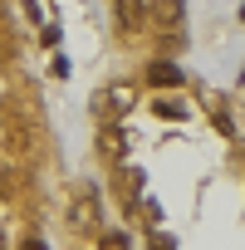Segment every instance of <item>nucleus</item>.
<instances>
[{
	"label": "nucleus",
	"mask_w": 245,
	"mask_h": 250,
	"mask_svg": "<svg viewBox=\"0 0 245 250\" xmlns=\"http://www.w3.org/2000/svg\"><path fill=\"white\" fill-rule=\"evenodd\" d=\"M147 79H152V83H162V88H172V83H182V74H177L172 64H152V69H147Z\"/></svg>",
	"instance_id": "obj_2"
},
{
	"label": "nucleus",
	"mask_w": 245,
	"mask_h": 250,
	"mask_svg": "<svg viewBox=\"0 0 245 250\" xmlns=\"http://www.w3.org/2000/svg\"><path fill=\"white\" fill-rule=\"evenodd\" d=\"M98 147H103L108 157H118V152H122V138H118V133H103V138H98Z\"/></svg>",
	"instance_id": "obj_3"
},
{
	"label": "nucleus",
	"mask_w": 245,
	"mask_h": 250,
	"mask_svg": "<svg viewBox=\"0 0 245 250\" xmlns=\"http://www.w3.org/2000/svg\"><path fill=\"white\" fill-rule=\"evenodd\" d=\"M147 20V10H143V0H118V25H128V30H138Z\"/></svg>",
	"instance_id": "obj_1"
},
{
	"label": "nucleus",
	"mask_w": 245,
	"mask_h": 250,
	"mask_svg": "<svg viewBox=\"0 0 245 250\" xmlns=\"http://www.w3.org/2000/svg\"><path fill=\"white\" fill-rule=\"evenodd\" d=\"M162 15H167L172 25H182V0H162Z\"/></svg>",
	"instance_id": "obj_4"
}]
</instances>
